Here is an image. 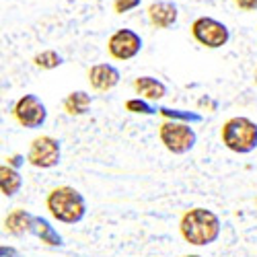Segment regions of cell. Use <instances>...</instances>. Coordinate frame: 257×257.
<instances>
[{"label":"cell","mask_w":257,"mask_h":257,"mask_svg":"<svg viewBox=\"0 0 257 257\" xmlns=\"http://www.w3.org/2000/svg\"><path fill=\"white\" fill-rule=\"evenodd\" d=\"M21 185H23V177H21L19 169L11 167L9 163L0 167V189H3V196L13 198L15 194H19Z\"/></svg>","instance_id":"obj_13"},{"label":"cell","mask_w":257,"mask_h":257,"mask_svg":"<svg viewBox=\"0 0 257 257\" xmlns=\"http://www.w3.org/2000/svg\"><path fill=\"white\" fill-rule=\"evenodd\" d=\"M13 115L15 119L23 125V127H29V130H37L46 123L48 119V109L44 101H41L37 95H25L21 97L13 109Z\"/></svg>","instance_id":"obj_7"},{"label":"cell","mask_w":257,"mask_h":257,"mask_svg":"<svg viewBox=\"0 0 257 257\" xmlns=\"http://www.w3.org/2000/svg\"><path fill=\"white\" fill-rule=\"evenodd\" d=\"M159 113L167 119H179V121H202V115L198 113H189V111H181V109H169V107H159Z\"/></svg>","instance_id":"obj_18"},{"label":"cell","mask_w":257,"mask_h":257,"mask_svg":"<svg viewBox=\"0 0 257 257\" xmlns=\"http://www.w3.org/2000/svg\"><path fill=\"white\" fill-rule=\"evenodd\" d=\"M183 257H202V255H183Z\"/></svg>","instance_id":"obj_22"},{"label":"cell","mask_w":257,"mask_h":257,"mask_svg":"<svg viewBox=\"0 0 257 257\" xmlns=\"http://www.w3.org/2000/svg\"><path fill=\"white\" fill-rule=\"evenodd\" d=\"M191 35H194V39L200 46H204L208 50H218L228 44L230 29L218 19L198 17L194 23H191Z\"/></svg>","instance_id":"obj_5"},{"label":"cell","mask_w":257,"mask_h":257,"mask_svg":"<svg viewBox=\"0 0 257 257\" xmlns=\"http://www.w3.org/2000/svg\"><path fill=\"white\" fill-rule=\"evenodd\" d=\"M125 109L130 111V113H140V115H153V113H157L159 109L157 107H153L151 103H148V99H127L125 101Z\"/></svg>","instance_id":"obj_17"},{"label":"cell","mask_w":257,"mask_h":257,"mask_svg":"<svg viewBox=\"0 0 257 257\" xmlns=\"http://www.w3.org/2000/svg\"><path fill=\"white\" fill-rule=\"evenodd\" d=\"M255 84H257V68H255Z\"/></svg>","instance_id":"obj_23"},{"label":"cell","mask_w":257,"mask_h":257,"mask_svg":"<svg viewBox=\"0 0 257 257\" xmlns=\"http://www.w3.org/2000/svg\"><path fill=\"white\" fill-rule=\"evenodd\" d=\"M134 89L140 97H144L148 101H159L167 95L165 82H161L159 78H153V76H138L134 80Z\"/></svg>","instance_id":"obj_12"},{"label":"cell","mask_w":257,"mask_h":257,"mask_svg":"<svg viewBox=\"0 0 257 257\" xmlns=\"http://www.w3.org/2000/svg\"><path fill=\"white\" fill-rule=\"evenodd\" d=\"M62 56L56 52V50H44V52H39L35 58H33V64L37 68L41 70H54L58 66H62Z\"/></svg>","instance_id":"obj_16"},{"label":"cell","mask_w":257,"mask_h":257,"mask_svg":"<svg viewBox=\"0 0 257 257\" xmlns=\"http://www.w3.org/2000/svg\"><path fill=\"white\" fill-rule=\"evenodd\" d=\"M33 224H35V216L29 214L23 208L13 210L9 216L5 218V230L11 232L13 237H23V234H33Z\"/></svg>","instance_id":"obj_11"},{"label":"cell","mask_w":257,"mask_h":257,"mask_svg":"<svg viewBox=\"0 0 257 257\" xmlns=\"http://www.w3.org/2000/svg\"><path fill=\"white\" fill-rule=\"evenodd\" d=\"M181 237L196 247H206L220 237V218L208 208H191L179 220Z\"/></svg>","instance_id":"obj_1"},{"label":"cell","mask_w":257,"mask_h":257,"mask_svg":"<svg viewBox=\"0 0 257 257\" xmlns=\"http://www.w3.org/2000/svg\"><path fill=\"white\" fill-rule=\"evenodd\" d=\"M234 5H237L241 11H247V13L257 11V0H234Z\"/></svg>","instance_id":"obj_20"},{"label":"cell","mask_w":257,"mask_h":257,"mask_svg":"<svg viewBox=\"0 0 257 257\" xmlns=\"http://www.w3.org/2000/svg\"><path fill=\"white\" fill-rule=\"evenodd\" d=\"M140 7V0H113V11L115 15H123V13H130L134 9Z\"/></svg>","instance_id":"obj_19"},{"label":"cell","mask_w":257,"mask_h":257,"mask_svg":"<svg viewBox=\"0 0 257 257\" xmlns=\"http://www.w3.org/2000/svg\"><path fill=\"white\" fill-rule=\"evenodd\" d=\"M119 80L121 74L113 64H95V66L89 68V84L99 93L113 91L119 84Z\"/></svg>","instance_id":"obj_9"},{"label":"cell","mask_w":257,"mask_h":257,"mask_svg":"<svg viewBox=\"0 0 257 257\" xmlns=\"http://www.w3.org/2000/svg\"><path fill=\"white\" fill-rule=\"evenodd\" d=\"M33 234L44 243V245H50V247H62L64 241H62V234L41 216H35V224H33Z\"/></svg>","instance_id":"obj_14"},{"label":"cell","mask_w":257,"mask_h":257,"mask_svg":"<svg viewBox=\"0 0 257 257\" xmlns=\"http://www.w3.org/2000/svg\"><path fill=\"white\" fill-rule=\"evenodd\" d=\"M60 159H62V148L54 136L35 138L29 146V153H27V163L37 169H54V167H58Z\"/></svg>","instance_id":"obj_6"},{"label":"cell","mask_w":257,"mask_h":257,"mask_svg":"<svg viewBox=\"0 0 257 257\" xmlns=\"http://www.w3.org/2000/svg\"><path fill=\"white\" fill-rule=\"evenodd\" d=\"M159 136H161V142L165 144V148L169 153H173V155L189 153L191 148L196 146V140H198L191 123L179 121V119H167L161 125Z\"/></svg>","instance_id":"obj_4"},{"label":"cell","mask_w":257,"mask_h":257,"mask_svg":"<svg viewBox=\"0 0 257 257\" xmlns=\"http://www.w3.org/2000/svg\"><path fill=\"white\" fill-rule=\"evenodd\" d=\"M146 15H148V21H151L153 27L169 29L177 23L179 9H177V5L169 3V0H157V3H153L146 9Z\"/></svg>","instance_id":"obj_10"},{"label":"cell","mask_w":257,"mask_h":257,"mask_svg":"<svg viewBox=\"0 0 257 257\" xmlns=\"http://www.w3.org/2000/svg\"><path fill=\"white\" fill-rule=\"evenodd\" d=\"M23 161H25V157H23V155H13V157H9V159H7V163H9L11 167H15V169H19L21 165H23Z\"/></svg>","instance_id":"obj_21"},{"label":"cell","mask_w":257,"mask_h":257,"mask_svg":"<svg viewBox=\"0 0 257 257\" xmlns=\"http://www.w3.org/2000/svg\"><path fill=\"white\" fill-rule=\"evenodd\" d=\"M220 138L228 151L249 155L257 148V123L243 115L230 117L222 123Z\"/></svg>","instance_id":"obj_3"},{"label":"cell","mask_w":257,"mask_h":257,"mask_svg":"<svg viewBox=\"0 0 257 257\" xmlns=\"http://www.w3.org/2000/svg\"><path fill=\"white\" fill-rule=\"evenodd\" d=\"M93 97L87 91H74L64 99V111L68 115H84L91 109Z\"/></svg>","instance_id":"obj_15"},{"label":"cell","mask_w":257,"mask_h":257,"mask_svg":"<svg viewBox=\"0 0 257 257\" xmlns=\"http://www.w3.org/2000/svg\"><path fill=\"white\" fill-rule=\"evenodd\" d=\"M46 206L52 216L64 224H76L84 218V214H87L84 196L70 185H60V187L52 189L46 200Z\"/></svg>","instance_id":"obj_2"},{"label":"cell","mask_w":257,"mask_h":257,"mask_svg":"<svg viewBox=\"0 0 257 257\" xmlns=\"http://www.w3.org/2000/svg\"><path fill=\"white\" fill-rule=\"evenodd\" d=\"M142 50V37L132 29H117L109 39H107V52L113 60L127 62L140 54Z\"/></svg>","instance_id":"obj_8"}]
</instances>
